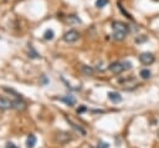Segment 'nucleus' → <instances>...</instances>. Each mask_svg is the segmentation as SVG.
<instances>
[{
    "label": "nucleus",
    "mask_w": 159,
    "mask_h": 148,
    "mask_svg": "<svg viewBox=\"0 0 159 148\" xmlns=\"http://www.w3.org/2000/svg\"><path fill=\"white\" fill-rule=\"evenodd\" d=\"M112 30H113V39L116 41H123L129 31V26L122 21H113L112 22Z\"/></svg>",
    "instance_id": "f257e3e1"
},
{
    "label": "nucleus",
    "mask_w": 159,
    "mask_h": 148,
    "mask_svg": "<svg viewBox=\"0 0 159 148\" xmlns=\"http://www.w3.org/2000/svg\"><path fill=\"white\" fill-rule=\"evenodd\" d=\"M78 39H80V34H78L77 30H73V29L68 30V31L65 32V35H63V41H65V42H68V44L76 42Z\"/></svg>",
    "instance_id": "f03ea898"
},
{
    "label": "nucleus",
    "mask_w": 159,
    "mask_h": 148,
    "mask_svg": "<svg viewBox=\"0 0 159 148\" xmlns=\"http://www.w3.org/2000/svg\"><path fill=\"white\" fill-rule=\"evenodd\" d=\"M139 61H140L143 65L149 66V65H152V63L155 61V57H154V55H153L152 52H143V53L139 55Z\"/></svg>",
    "instance_id": "7ed1b4c3"
},
{
    "label": "nucleus",
    "mask_w": 159,
    "mask_h": 148,
    "mask_svg": "<svg viewBox=\"0 0 159 148\" xmlns=\"http://www.w3.org/2000/svg\"><path fill=\"white\" fill-rule=\"evenodd\" d=\"M55 138H56V142H57V143H60V144H66V143H68V142L71 141V134L67 133V132H58Z\"/></svg>",
    "instance_id": "20e7f679"
},
{
    "label": "nucleus",
    "mask_w": 159,
    "mask_h": 148,
    "mask_svg": "<svg viewBox=\"0 0 159 148\" xmlns=\"http://www.w3.org/2000/svg\"><path fill=\"white\" fill-rule=\"evenodd\" d=\"M108 68H109V71L111 72H113L114 75H119V73H122L123 71H124V66H123V62H112L109 66H108Z\"/></svg>",
    "instance_id": "39448f33"
},
{
    "label": "nucleus",
    "mask_w": 159,
    "mask_h": 148,
    "mask_svg": "<svg viewBox=\"0 0 159 148\" xmlns=\"http://www.w3.org/2000/svg\"><path fill=\"white\" fill-rule=\"evenodd\" d=\"M26 102L21 98V97H17L16 99L12 101V108L16 109V111H25L26 109Z\"/></svg>",
    "instance_id": "423d86ee"
},
{
    "label": "nucleus",
    "mask_w": 159,
    "mask_h": 148,
    "mask_svg": "<svg viewBox=\"0 0 159 148\" xmlns=\"http://www.w3.org/2000/svg\"><path fill=\"white\" fill-rule=\"evenodd\" d=\"M10 108H12V101L6 97H0V109L6 111Z\"/></svg>",
    "instance_id": "0eeeda50"
},
{
    "label": "nucleus",
    "mask_w": 159,
    "mask_h": 148,
    "mask_svg": "<svg viewBox=\"0 0 159 148\" xmlns=\"http://www.w3.org/2000/svg\"><path fill=\"white\" fill-rule=\"evenodd\" d=\"M108 99L109 101H112L113 103H118V102H120L122 101V97H120V95L118 93V92H108Z\"/></svg>",
    "instance_id": "6e6552de"
},
{
    "label": "nucleus",
    "mask_w": 159,
    "mask_h": 148,
    "mask_svg": "<svg viewBox=\"0 0 159 148\" xmlns=\"http://www.w3.org/2000/svg\"><path fill=\"white\" fill-rule=\"evenodd\" d=\"M62 102H65L67 106H75L76 104V98L73 97V96H71V95H68V96H63L62 98H60Z\"/></svg>",
    "instance_id": "1a4fd4ad"
},
{
    "label": "nucleus",
    "mask_w": 159,
    "mask_h": 148,
    "mask_svg": "<svg viewBox=\"0 0 159 148\" xmlns=\"http://www.w3.org/2000/svg\"><path fill=\"white\" fill-rule=\"evenodd\" d=\"M36 142H37L36 137L34 134H29L27 136V139H26V147L27 148H34L36 146Z\"/></svg>",
    "instance_id": "9d476101"
},
{
    "label": "nucleus",
    "mask_w": 159,
    "mask_h": 148,
    "mask_svg": "<svg viewBox=\"0 0 159 148\" xmlns=\"http://www.w3.org/2000/svg\"><path fill=\"white\" fill-rule=\"evenodd\" d=\"M81 71H82V73H83L84 76H93V73H94V70H93V67H91V66H87V65H82V67H81Z\"/></svg>",
    "instance_id": "9b49d317"
},
{
    "label": "nucleus",
    "mask_w": 159,
    "mask_h": 148,
    "mask_svg": "<svg viewBox=\"0 0 159 148\" xmlns=\"http://www.w3.org/2000/svg\"><path fill=\"white\" fill-rule=\"evenodd\" d=\"M66 119H67V122H68V123H70V124L72 126V128H73V129H75L76 132H78V133H81L82 136H86V131H84V129H83V128H82L81 126H78V124H76V123H73V122H72L71 119H68L67 117H66Z\"/></svg>",
    "instance_id": "f8f14e48"
},
{
    "label": "nucleus",
    "mask_w": 159,
    "mask_h": 148,
    "mask_svg": "<svg viewBox=\"0 0 159 148\" xmlns=\"http://www.w3.org/2000/svg\"><path fill=\"white\" fill-rule=\"evenodd\" d=\"M55 37V32H53V30H51V29H47L45 32H43V39L45 40H52Z\"/></svg>",
    "instance_id": "ddd939ff"
},
{
    "label": "nucleus",
    "mask_w": 159,
    "mask_h": 148,
    "mask_svg": "<svg viewBox=\"0 0 159 148\" xmlns=\"http://www.w3.org/2000/svg\"><path fill=\"white\" fill-rule=\"evenodd\" d=\"M150 76H152V72H150L149 70L144 68V70H142V71H140V77H142V78L148 80V78H150Z\"/></svg>",
    "instance_id": "4468645a"
},
{
    "label": "nucleus",
    "mask_w": 159,
    "mask_h": 148,
    "mask_svg": "<svg viewBox=\"0 0 159 148\" xmlns=\"http://www.w3.org/2000/svg\"><path fill=\"white\" fill-rule=\"evenodd\" d=\"M107 4H108V0H97V1H96V6H97L98 9L104 7Z\"/></svg>",
    "instance_id": "2eb2a0df"
},
{
    "label": "nucleus",
    "mask_w": 159,
    "mask_h": 148,
    "mask_svg": "<svg viewBox=\"0 0 159 148\" xmlns=\"http://www.w3.org/2000/svg\"><path fill=\"white\" fill-rule=\"evenodd\" d=\"M29 55H30L32 58H37V57H39V53L34 50V47H32L31 45H30V47H29Z\"/></svg>",
    "instance_id": "dca6fc26"
},
{
    "label": "nucleus",
    "mask_w": 159,
    "mask_h": 148,
    "mask_svg": "<svg viewBox=\"0 0 159 148\" xmlns=\"http://www.w3.org/2000/svg\"><path fill=\"white\" fill-rule=\"evenodd\" d=\"M123 66H124V70H130L132 68V63L128 62V61H123Z\"/></svg>",
    "instance_id": "f3484780"
},
{
    "label": "nucleus",
    "mask_w": 159,
    "mask_h": 148,
    "mask_svg": "<svg viewBox=\"0 0 159 148\" xmlns=\"http://www.w3.org/2000/svg\"><path fill=\"white\" fill-rule=\"evenodd\" d=\"M108 147H109V144L106 143V142H99L98 143V148H108Z\"/></svg>",
    "instance_id": "a211bd4d"
},
{
    "label": "nucleus",
    "mask_w": 159,
    "mask_h": 148,
    "mask_svg": "<svg viewBox=\"0 0 159 148\" xmlns=\"http://www.w3.org/2000/svg\"><path fill=\"white\" fill-rule=\"evenodd\" d=\"M86 109H87V108H86L84 106H81V107H80V108L77 109V113H82V112H84Z\"/></svg>",
    "instance_id": "6ab92c4d"
},
{
    "label": "nucleus",
    "mask_w": 159,
    "mask_h": 148,
    "mask_svg": "<svg viewBox=\"0 0 159 148\" xmlns=\"http://www.w3.org/2000/svg\"><path fill=\"white\" fill-rule=\"evenodd\" d=\"M5 148H17V147H16V146H15L14 143H7Z\"/></svg>",
    "instance_id": "aec40b11"
},
{
    "label": "nucleus",
    "mask_w": 159,
    "mask_h": 148,
    "mask_svg": "<svg viewBox=\"0 0 159 148\" xmlns=\"http://www.w3.org/2000/svg\"><path fill=\"white\" fill-rule=\"evenodd\" d=\"M145 40H147V37H145V36H144L143 39H139V37H137V39H135V41H137V42H143V41H145Z\"/></svg>",
    "instance_id": "412c9836"
},
{
    "label": "nucleus",
    "mask_w": 159,
    "mask_h": 148,
    "mask_svg": "<svg viewBox=\"0 0 159 148\" xmlns=\"http://www.w3.org/2000/svg\"><path fill=\"white\" fill-rule=\"evenodd\" d=\"M89 148H93V147H89Z\"/></svg>",
    "instance_id": "4be33fe9"
}]
</instances>
